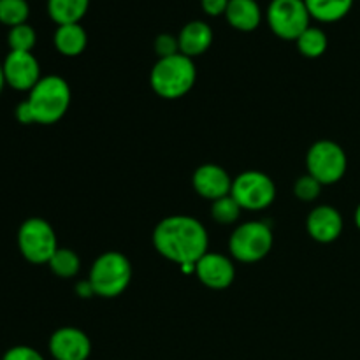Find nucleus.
I'll return each mask as SVG.
<instances>
[{
    "mask_svg": "<svg viewBox=\"0 0 360 360\" xmlns=\"http://www.w3.org/2000/svg\"><path fill=\"white\" fill-rule=\"evenodd\" d=\"M153 246L164 259L179 264L181 269L193 271L207 253V231L197 218L186 214L167 217L155 227Z\"/></svg>",
    "mask_w": 360,
    "mask_h": 360,
    "instance_id": "obj_1",
    "label": "nucleus"
},
{
    "mask_svg": "<svg viewBox=\"0 0 360 360\" xmlns=\"http://www.w3.org/2000/svg\"><path fill=\"white\" fill-rule=\"evenodd\" d=\"M225 18L236 30L252 32L262 21V11L257 0H229Z\"/></svg>",
    "mask_w": 360,
    "mask_h": 360,
    "instance_id": "obj_16",
    "label": "nucleus"
},
{
    "mask_svg": "<svg viewBox=\"0 0 360 360\" xmlns=\"http://www.w3.org/2000/svg\"><path fill=\"white\" fill-rule=\"evenodd\" d=\"M273 248V231L266 221L241 224L229 239V250L236 260L253 264L267 257Z\"/></svg>",
    "mask_w": 360,
    "mask_h": 360,
    "instance_id": "obj_5",
    "label": "nucleus"
},
{
    "mask_svg": "<svg viewBox=\"0 0 360 360\" xmlns=\"http://www.w3.org/2000/svg\"><path fill=\"white\" fill-rule=\"evenodd\" d=\"M355 225H357V229L360 231V204L357 206V210H355Z\"/></svg>",
    "mask_w": 360,
    "mask_h": 360,
    "instance_id": "obj_30",
    "label": "nucleus"
},
{
    "mask_svg": "<svg viewBox=\"0 0 360 360\" xmlns=\"http://www.w3.org/2000/svg\"><path fill=\"white\" fill-rule=\"evenodd\" d=\"M76 292H77V295H79V297H91V295H95L94 288H91L90 281H88V280L84 281V283H77Z\"/></svg>",
    "mask_w": 360,
    "mask_h": 360,
    "instance_id": "obj_29",
    "label": "nucleus"
},
{
    "mask_svg": "<svg viewBox=\"0 0 360 360\" xmlns=\"http://www.w3.org/2000/svg\"><path fill=\"white\" fill-rule=\"evenodd\" d=\"M231 195L238 200L241 210L260 211L273 204L276 197V186L273 179L264 172L246 171L232 179Z\"/></svg>",
    "mask_w": 360,
    "mask_h": 360,
    "instance_id": "obj_9",
    "label": "nucleus"
},
{
    "mask_svg": "<svg viewBox=\"0 0 360 360\" xmlns=\"http://www.w3.org/2000/svg\"><path fill=\"white\" fill-rule=\"evenodd\" d=\"M311 16L304 0H271L267 7V23L274 35L285 41H297L309 28Z\"/></svg>",
    "mask_w": 360,
    "mask_h": 360,
    "instance_id": "obj_8",
    "label": "nucleus"
},
{
    "mask_svg": "<svg viewBox=\"0 0 360 360\" xmlns=\"http://www.w3.org/2000/svg\"><path fill=\"white\" fill-rule=\"evenodd\" d=\"M35 42H37V35H35V30L28 23L13 27L7 34V44H9L11 51L32 53Z\"/></svg>",
    "mask_w": 360,
    "mask_h": 360,
    "instance_id": "obj_23",
    "label": "nucleus"
},
{
    "mask_svg": "<svg viewBox=\"0 0 360 360\" xmlns=\"http://www.w3.org/2000/svg\"><path fill=\"white\" fill-rule=\"evenodd\" d=\"M6 84V79H4V70H2V63H0V94H2V88Z\"/></svg>",
    "mask_w": 360,
    "mask_h": 360,
    "instance_id": "obj_31",
    "label": "nucleus"
},
{
    "mask_svg": "<svg viewBox=\"0 0 360 360\" xmlns=\"http://www.w3.org/2000/svg\"><path fill=\"white\" fill-rule=\"evenodd\" d=\"M132 280V266L129 259L118 252H105L98 257L90 269V281L95 295L112 299L122 295Z\"/></svg>",
    "mask_w": 360,
    "mask_h": 360,
    "instance_id": "obj_4",
    "label": "nucleus"
},
{
    "mask_svg": "<svg viewBox=\"0 0 360 360\" xmlns=\"http://www.w3.org/2000/svg\"><path fill=\"white\" fill-rule=\"evenodd\" d=\"M309 236L316 243H334L343 232V217L333 206H319L308 214L306 220Z\"/></svg>",
    "mask_w": 360,
    "mask_h": 360,
    "instance_id": "obj_14",
    "label": "nucleus"
},
{
    "mask_svg": "<svg viewBox=\"0 0 360 360\" xmlns=\"http://www.w3.org/2000/svg\"><path fill=\"white\" fill-rule=\"evenodd\" d=\"M30 7L27 0H0V23L13 28L27 23Z\"/></svg>",
    "mask_w": 360,
    "mask_h": 360,
    "instance_id": "obj_22",
    "label": "nucleus"
},
{
    "mask_svg": "<svg viewBox=\"0 0 360 360\" xmlns=\"http://www.w3.org/2000/svg\"><path fill=\"white\" fill-rule=\"evenodd\" d=\"M6 84L18 91H30L41 79L37 58L28 51H9L2 63Z\"/></svg>",
    "mask_w": 360,
    "mask_h": 360,
    "instance_id": "obj_10",
    "label": "nucleus"
},
{
    "mask_svg": "<svg viewBox=\"0 0 360 360\" xmlns=\"http://www.w3.org/2000/svg\"><path fill=\"white\" fill-rule=\"evenodd\" d=\"M320 190H322V183L316 181L311 174L301 176V178L295 181L294 192L297 195V199L304 200V202H311L316 197L320 195Z\"/></svg>",
    "mask_w": 360,
    "mask_h": 360,
    "instance_id": "obj_25",
    "label": "nucleus"
},
{
    "mask_svg": "<svg viewBox=\"0 0 360 360\" xmlns=\"http://www.w3.org/2000/svg\"><path fill=\"white\" fill-rule=\"evenodd\" d=\"M48 266L58 278H74L79 273L81 262L76 252L69 248H58L48 262Z\"/></svg>",
    "mask_w": 360,
    "mask_h": 360,
    "instance_id": "obj_21",
    "label": "nucleus"
},
{
    "mask_svg": "<svg viewBox=\"0 0 360 360\" xmlns=\"http://www.w3.org/2000/svg\"><path fill=\"white\" fill-rule=\"evenodd\" d=\"M195 274L202 285L213 290H224L231 287L236 278V267L231 259L221 253L207 252L195 264Z\"/></svg>",
    "mask_w": 360,
    "mask_h": 360,
    "instance_id": "obj_12",
    "label": "nucleus"
},
{
    "mask_svg": "<svg viewBox=\"0 0 360 360\" xmlns=\"http://www.w3.org/2000/svg\"><path fill=\"white\" fill-rule=\"evenodd\" d=\"M309 16L322 23H334L347 16L354 7V0H304Z\"/></svg>",
    "mask_w": 360,
    "mask_h": 360,
    "instance_id": "obj_19",
    "label": "nucleus"
},
{
    "mask_svg": "<svg viewBox=\"0 0 360 360\" xmlns=\"http://www.w3.org/2000/svg\"><path fill=\"white\" fill-rule=\"evenodd\" d=\"M295 42H297L301 55L306 56V58H319V56H322L327 51V44H329L326 32L316 27L306 28Z\"/></svg>",
    "mask_w": 360,
    "mask_h": 360,
    "instance_id": "obj_20",
    "label": "nucleus"
},
{
    "mask_svg": "<svg viewBox=\"0 0 360 360\" xmlns=\"http://www.w3.org/2000/svg\"><path fill=\"white\" fill-rule=\"evenodd\" d=\"M49 354L55 360H88L91 343L81 329L62 327L49 338Z\"/></svg>",
    "mask_w": 360,
    "mask_h": 360,
    "instance_id": "obj_11",
    "label": "nucleus"
},
{
    "mask_svg": "<svg viewBox=\"0 0 360 360\" xmlns=\"http://www.w3.org/2000/svg\"><path fill=\"white\" fill-rule=\"evenodd\" d=\"M0 360H2V359H0Z\"/></svg>",
    "mask_w": 360,
    "mask_h": 360,
    "instance_id": "obj_32",
    "label": "nucleus"
},
{
    "mask_svg": "<svg viewBox=\"0 0 360 360\" xmlns=\"http://www.w3.org/2000/svg\"><path fill=\"white\" fill-rule=\"evenodd\" d=\"M308 174L323 185H334L347 174L348 158L343 148L329 139L316 141L306 157Z\"/></svg>",
    "mask_w": 360,
    "mask_h": 360,
    "instance_id": "obj_6",
    "label": "nucleus"
},
{
    "mask_svg": "<svg viewBox=\"0 0 360 360\" xmlns=\"http://www.w3.org/2000/svg\"><path fill=\"white\" fill-rule=\"evenodd\" d=\"M53 41H55V48L63 56H77L86 48L88 35L79 23L60 25L56 28Z\"/></svg>",
    "mask_w": 360,
    "mask_h": 360,
    "instance_id": "obj_17",
    "label": "nucleus"
},
{
    "mask_svg": "<svg viewBox=\"0 0 360 360\" xmlns=\"http://www.w3.org/2000/svg\"><path fill=\"white\" fill-rule=\"evenodd\" d=\"M155 51H157L158 58H167V56L178 55L179 53V42L178 37L171 34H160L155 39Z\"/></svg>",
    "mask_w": 360,
    "mask_h": 360,
    "instance_id": "obj_26",
    "label": "nucleus"
},
{
    "mask_svg": "<svg viewBox=\"0 0 360 360\" xmlns=\"http://www.w3.org/2000/svg\"><path fill=\"white\" fill-rule=\"evenodd\" d=\"M90 0H48V14L56 25L79 23L88 13Z\"/></svg>",
    "mask_w": 360,
    "mask_h": 360,
    "instance_id": "obj_18",
    "label": "nucleus"
},
{
    "mask_svg": "<svg viewBox=\"0 0 360 360\" xmlns=\"http://www.w3.org/2000/svg\"><path fill=\"white\" fill-rule=\"evenodd\" d=\"M2 360H44L41 354L32 347H13L6 352Z\"/></svg>",
    "mask_w": 360,
    "mask_h": 360,
    "instance_id": "obj_27",
    "label": "nucleus"
},
{
    "mask_svg": "<svg viewBox=\"0 0 360 360\" xmlns=\"http://www.w3.org/2000/svg\"><path fill=\"white\" fill-rule=\"evenodd\" d=\"M197 79V69L192 58L181 55H172L167 58H158L150 74V83L155 94L167 101H176L188 94Z\"/></svg>",
    "mask_w": 360,
    "mask_h": 360,
    "instance_id": "obj_3",
    "label": "nucleus"
},
{
    "mask_svg": "<svg viewBox=\"0 0 360 360\" xmlns=\"http://www.w3.org/2000/svg\"><path fill=\"white\" fill-rule=\"evenodd\" d=\"M179 53L188 58L204 55L213 44V30L206 21H190L181 28L178 35Z\"/></svg>",
    "mask_w": 360,
    "mask_h": 360,
    "instance_id": "obj_15",
    "label": "nucleus"
},
{
    "mask_svg": "<svg viewBox=\"0 0 360 360\" xmlns=\"http://www.w3.org/2000/svg\"><path fill=\"white\" fill-rule=\"evenodd\" d=\"M69 105V83L60 76H44L28 91L27 101L16 108V118L23 125H53L65 116Z\"/></svg>",
    "mask_w": 360,
    "mask_h": 360,
    "instance_id": "obj_2",
    "label": "nucleus"
},
{
    "mask_svg": "<svg viewBox=\"0 0 360 360\" xmlns=\"http://www.w3.org/2000/svg\"><path fill=\"white\" fill-rule=\"evenodd\" d=\"M202 11L207 16H221L229 7V0H200Z\"/></svg>",
    "mask_w": 360,
    "mask_h": 360,
    "instance_id": "obj_28",
    "label": "nucleus"
},
{
    "mask_svg": "<svg viewBox=\"0 0 360 360\" xmlns=\"http://www.w3.org/2000/svg\"><path fill=\"white\" fill-rule=\"evenodd\" d=\"M18 246L30 264H48L58 250L56 234L42 218H28L18 231Z\"/></svg>",
    "mask_w": 360,
    "mask_h": 360,
    "instance_id": "obj_7",
    "label": "nucleus"
},
{
    "mask_svg": "<svg viewBox=\"0 0 360 360\" xmlns=\"http://www.w3.org/2000/svg\"><path fill=\"white\" fill-rule=\"evenodd\" d=\"M211 214H213V220L220 225H231L241 214V206L238 204V200L232 195L221 197V199L214 200L213 207H211Z\"/></svg>",
    "mask_w": 360,
    "mask_h": 360,
    "instance_id": "obj_24",
    "label": "nucleus"
},
{
    "mask_svg": "<svg viewBox=\"0 0 360 360\" xmlns=\"http://www.w3.org/2000/svg\"><path fill=\"white\" fill-rule=\"evenodd\" d=\"M193 188L202 199L218 200L231 195L232 179L224 167L217 164H204L193 172Z\"/></svg>",
    "mask_w": 360,
    "mask_h": 360,
    "instance_id": "obj_13",
    "label": "nucleus"
}]
</instances>
